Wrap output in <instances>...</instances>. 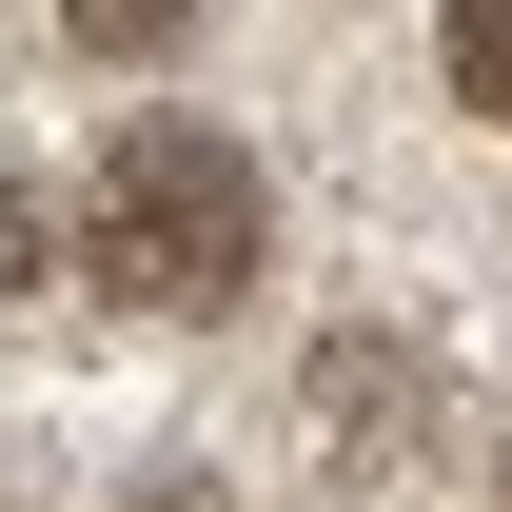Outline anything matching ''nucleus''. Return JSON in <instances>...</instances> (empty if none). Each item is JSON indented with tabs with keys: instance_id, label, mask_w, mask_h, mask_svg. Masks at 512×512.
<instances>
[{
	"instance_id": "6",
	"label": "nucleus",
	"mask_w": 512,
	"mask_h": 512,
	"mask_svg": "<svg viewBox=\"0 0 512 512\" xmlns=\"http://www.w3.org/2000/svg\"><path fill=\"white\" fill-rule=\"evenodd\" d=\"M493 512H512V473H493Z\"/></svg>"
},
{
	"instance_id": "4",
	"label": "nucleus",
	"mask_w": 512,
	"mask_h": 512,
	"mask_svg": "<svg viewBox=\"0 0 512 512\" xmlns=\"http://www.w3.org/2000/svg\"><path fill=\"white\" fill-rule=\"evenodd\" d=\"M178 20H197V0H60V40H99V60H158Z\"/></svg>"
},
{
	"instance_id": "1",
	"label": "nucleus",
	"mask_w": 512,
	"mask_h": 512,
	"mask_svg": "<svg viewBox=\"0 0 512 512\" xmlns=\"http://www.w3.org/2000/svg\"><path fill=\"white\" fill-rule=\"evenodd\" d=\"M79 276L119 316H237L256 296V158L217 119H119L79 178Z\"/></svg>"
},
{
	"instance_id": "2",
	"label": "nucleus",
	"mask_w": 512,
	"mask_h": 512,
	"mask_svg": "<svg viewBox=\"0 0 512 512\" xmlns=\"http://www.w3.org/2000/svg\"><path fill=\"white\" fill-rule=\"evenodd\" d=\"M316 414H335V453H394V434H414V355L335 335V355H316Z\"/></svg>"
},
{
	"instance_id": "3",
	"label": "nucleus",
	"mask_w": 512,
	"mask_h": 512,
	"mask_svg": "<svg viewBox=\"0 0 512 512\" xmlns=\"http://www.w3.org/2000/svg\"><path fill=\"white\" fill-rule=\"evenodd\" d=\"M434 60H453V99H473V119H512V0H453Z\"/></svg>"
},
{
	"instance_id": "5",
	"label": "nucleus",
	"mask_w": 512,
	"mask_h": 512,
	"mask_svg": "<svg viewBox=\"0 0 512 512\" xmlns=\"http://www.w3.org/2000/svg\"><path fill=\"white\" fill-rule=\"evenodd\" d=\"M20 276H40V197H20V158H0V316H20Z\"/></svg>"
}]
</instances>
